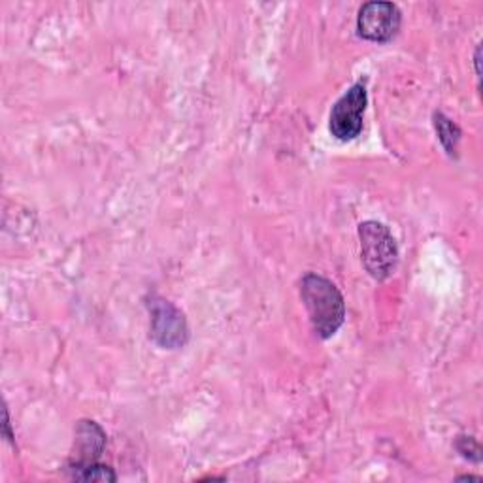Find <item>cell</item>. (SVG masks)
<instances>
[{
	"label": "cell",
	"mask_w": 483,
	"mask_h": 483,
	"mask_svg": "<svg viewBox=\"0 0 483 483\" xmlns=\"http://www.w3.org/2000/svg\"><path fill=\"white\" fill-rule=\"evenodd\" d=\"M148 309L151 316L149 331L153 342L163 350L183 348L189 340V326L182 309L159 297L148 301Z\"/></svg>",
	"instance_id": "4"
},
{
	"label": "cell",
	"mask_w": 483,
	"mask_h": 483,
	"mask_svg": "<svg viewBox=\"0 0 483 483\" xmlns=\"http://www.w3.org/2000/svg\"><path fill=\"white\" fill-rule=\"evenodd\" d=\"M360 258L374 280L384 282L393 274L399 261V248L391 231L377 221H365L359 225Z\"/></svg>",
	"instance_id": "2"
},
{
	"label": "cell",
	"mask_w": 483,
	"mask_h": 483,
	"mask_svg": "<svg viewBox=\"0 0 483 483\" xmlns=\"http://www.w3.org/2000/svg\"><path fill=\"white\" fill-rule=\"evenodd\" d=\"M457 450L464 459H470L474 462L481 461V447L472 436H459L457 440Z\"/></svg>",
	"instance_id": "9"
},
{
	"label": "cell",
	"mask_w": 483,
	"mask_h": 483,
	"mask_svg": "<svg viewBox=\"0 0 483 483\" xmlns=\"http://www.w3.org/2000/svg\"><path fill=\"white\" fill-rule=\"evenodd\" d=\"M459 479H476V481H479L478 476H459Z\"/></svg>",
	"instance_id": "12"
},
{
	"label": "cell",
	"mask_w": 483,
	"mask_h": 483,
	"mask_svg": "<svg viewBox=\"0 0 483 483\" xmlns=\"http://www.w3.org/2000/svg\"><path fill=\"white\" fill-rule=\"evenodd\" d=\"M402 23L401 10L393 3H384V0H374L367 3L359 10L357 17V34L360 38L369 42L384 44L394 38Z\"/></svg>",
	"instance_id": "5"
},
{
	"label": "cell",
	"mask_w": 483,
	"mask_h": 483,
	"mask_svg": "<svg viewBox=\"0 0 483 483\" xmlns=\"http://www.w3.org/2000/svg\"><path fill=\"white\" fill-rule=\"evenodd\" d=\"M369 105L365 81H357L343 93L331 110L329 131L340 142H352L362 132V121Z\"/></svg>",
	"instance_id": "3"
},
{
	"label": "cell",
	"mask_w": 483,
	"mask_h": 483,
	"mask_svg": "<svg viewBox=\"0 0 483 483\" xmlns=\"http://www.w3.org/2000/svg\"><path fill=\"white\" fill-rule=\"evenodd\" d=\"M106 447V433L95 421L83 419L76 427V442L71 462H98Z\"/></svg>",
	"instance_id": "6"
},
{
	"label": "cell",
	"mask_w": 483,
	"mask_h": 483,
	"mask_svg": "<svg viewBox=\"0 0 483 483\" xmlns=\"http://www.w3.org/2000/svg\"><path fill=\"white\" fill-rule=\"evenodd\" d=\"M433 123H435V129H436V134H438V140L444 146L445 153L450 155V157H455L459 142H461V136H462L459 125L453 123V121L447 115H444L442 112H435Z\"/></svg>",
	"instance_id": "8"
},
{
	"label": "cell",
	"mask_w": 483,
	"mask_h": 483,
	"mask_svg": "<svg viewBox=\"0 0 483 483\" xmlns=\"http://www.w3.org/2000/svg\"><path fill=\"white\" fill-rule=\"evenodd\" d=\"M66 476L76 481H115V472L100 462H68Z\"/></svg>",
	"instance_id": "7"
},
{
	"label": "cell",
	"mask_w": 483,
	"mask_h": 483,
	"mask_svg": "<svg viewBox=\"0 0 483 483\" xmlns=\"http://www.w3.org/2000/svg\"><path fill=\"white\" fill-rule=\"evenodd\" d=\"M479 51H481V47L478 46L476 47V55H474V64H476V74L479 76Z\"/></svg>",
	"instance_id": "11"
},
{
	"label": "cell",
	"mask_w": 483,
	"mask_h": 483,
	"mask_svg": "<svg viewBox=\"0 0 483 483\" xmlns=\"http://www.w3.org/2000/svg\"><path fill=\"white\" fill-rule=\"evenodd\" d=\"M4 435L10 442H13V435H12V430H10V413H8V408H4Z\"/></svg>",
	"instance_id": "10"
},
{
	"label": "cell",
	"mask_w": 483,
	"mask_h": 483,
	"mask_svg": "<svg viewBox=\"0 0 483 483\" xmlns=\"http://www.w3.org/2000/svg\"><path fill=\"white\" fill-rule=\"evenodd\" d=\"M301 297L314 333L323 340L335 336L346 319V302L338 287L323 275L309 272L301 282Z\"/></svg>",
	"instance_id": "1"
}]
</instances>
